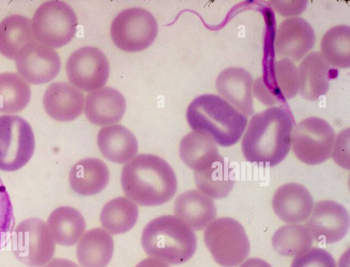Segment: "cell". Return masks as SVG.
Instances as JSON below:
<instances>
[{"label":"cell","instance_id":"cell-1","mask_svg":"<svg viewBox=\"0 0 350 267\" xmlns=\"http://www.w3.org/2000/svg\"><path fill=\"white\" fill-rule=\"evenodd\" d=\"M293 127L291 114L279 106L253 115L241 139L245 159L262 166L279 164L290 151Z\"/></svg>","mask_w":350,"mask_h":267},{"label":"cell","instance_id":"cell-2","mask_svg":"<svg viewBox=\"0 0 350 267\" xmlns=\"http://www.w3.org/2000/svg\"><path fill=\"white\" fill-rule=\"evenodd\" d=\"M121 185L126 196L142 206L161 205L177 190V179L171 166L152 154H139L124 166Z\"/></svg>","mask_w":350,"mask_h":267},{"label":"cell","instance_id":"cell-3","mask_svg":"<svg viewBox=\"0 0 350 267\" xmlns=\"http://www.w3.org/2000/svg\"><path fill=\"white\" fill-rule=\"evenodd\" d=\"M186 117L193 131L210 137L217 144H235L244 133L247 118L219 96L204 94L189 105Z\"/></svg>","mask_w":350,"mask_h":267},{"label":"cell","instance_id":"cell-4","mask_svg":"<svg viewBox=\"0 0 350 267\" xmlns=\"http://www.w3.org/2000/svg\"><path fill=\"white\" fill-rule=\"evenodd\" d=\"M141 242L150 257L172 265L185 263L197 249L194 231L172 215L159 216L149 222L143 229Z\"/></svg>","mask_w":350,"mask_h":267},{"label":"cell","instance_id":"cell-5","mask_svg":"<svg viewBox=\"0 0 350 267\" xmlns=\"http://www.w3.org/2000/svg\"><path fill=\"white\" fill-rule=\"evenodd\" d=\"M204 240L214 260L224 267L239 265L250 253V242L243 227L230 217L217 218L207 226Z\"/></svg>","mask_w":350,"mask_h":267},{"label":"cell","instance_id":"cell-6","mask_svg":"<svg viewBox=\"0 0 350 267\" xmlns=\"http://www.w3.org/2000/svg\"><path fill=\"white\" fill-rule=\"evenodd\" d=\"M31 22L36 40L51 48L67 44L77 32L76 14L63 1H48L40 5Z\"/></svg>","mask_w":350,"mask_h":267},{"label":"cell","instance_id":"cell-7","mask_svg":"<svg viewBox=\"0 0 350 267\" xmlns=\"http://www.w3.org/2000/svg\"><path fill=\"white\" fill-rule=\"evenodd\" d=\"M335 138L334 129L326 120L308 117L293 128L291 148L301 162L317 165L332 156Z\"/></svg>","mask_w":350,"mask_h":267},{"label":"cell","instance_id":"cell-8","mask_svg":"<svg viewBox=\"0 0 350 267\" xmlns=\"http://www.w3.org/2000/svg\"><path fill=\"white\" fill-rule=\"evenodd\" d=\"M157 32L155 18L142 8H130L121 11L113 18L110 27L113 43L127 52L147 49L154 41Z\"/></svg>","mask_w":350,"mask_h":267},{"label":"cell","instance_id":"cell-9","mask_svg":"<svg viewBox=\"0 0 350 267\" xmlns=\"http://www.w3.org/2000/svg\"><path fill=\"white\" fill-rule=\"evenodd\" d=\"M55 250V242L46 224L40 218L25 219L13 231L12 251L27 266H43L51 259Z\"/></svg>","mask_w":350,"mask_h":267},{"label":"cell","instance_id":"cell-10","mask_svg":"<svg viewBox=\"0 0 350 267\" xmlns=\"http://www.w3.org/2000/svg\"><path fill=\"white\" fill-rule=\"evenodd\" d=\"M35 138L30 125L16 115L0 116V170L15 171L31 158Z\"/></svg>","mask_w":350,"mask_h":267},{"label":"cell","instance_id":"cell-11","mask_svg":"<svg viewBox=\"0 0 350 267\" xmlns=\"http://www.w3.org/2000/svg\"><path fill=\"white\" fill-rule=\"evenodd\" d=\"M109 70L104 53L91 46L75 50L66 64V75L71 84L86 92L103 88L108 80Z\"/></svg>","mask_w":350,"mask_h":267},{"label":"cell","instance_id":"cell-12","mask_svg":"<svg viewBox=\"0 0 350 267\" xmlns=\"http://www.w3.org/2000/svg\"><path fill=\"white\" fill-rule=\"evenodd\" d=\"M349 224V214L345 206L332 200H321L313 205L304 225L315 241L332 244L345 238Z\"/></svg>","mask_w":350,"mask_h":267},{"label":"cell","instance_id":"cell-13","mask_svg":"<svg viewBox=\"0 0 350 267\" xmlns=\"http://www.w3.org/2000/svg\"><path fill=\"white\" fill-rule=\"evenodd\" d=\"M15 62L18 74L27 82L36 85L52 81L61 68L57 51L37 40L23 47Z\"/></svg>","mask_w":350,"mask_h":267},{"label":"cell","instance_id":"cell-14","mask_svg":"<svg viewBox=\"0 0 350 267\" xmlns=\"http://www.w3.org/2000/svg\"><path fill=\"white\" fill-rule=\"evenodd\" d=\"M315 43L313 28L303 18L293 16L279 25L274 40V50L278 57L293 62L304 59Z\"/></svg>","mask_w":350,"mask_h":267},{"label":"cell","instance_id":"cell-15","mask_svg":"<svg viewBox=\"0 0 350 267\" xmlns=\"http://www.w3.org/2000/svg\"><path fill=\"white\" fill-rule=\"evenodd\" d=\"M251 74L241 67H228L217 77L215 87L219 97L243 116L254 114Z\"/></svg>","mask_w":350,"mask_h":267},{"label":"cell","instance_id":"cell-16","mask_svg":"<svg viewBox=\"0 0 350 267\" xmlns=\"http://www.w3.org/2000/svg\"><path fill=\"white\" fill-rule=\"evenodd\" d=\"M314 203L313 199L303 185L288 183L280 186L272 198V208L283 222L299 224L309 217Z\"/></svg>","mask_w":350,"mask_h":267},{"label":"cell","instance_id":"cell-17","mask_svg":"<svg viewBox=\"0 0 350 267\" xmlns=\"http://www.w3.org/2000/svg\"><path fill=\"white\" fill-rule=\"evenodd\" d=\"M84 104L82 91L66 81L51 84L43 96L45 112L59 122H70L78 118L83 112Z\"/></svg>","mask_w":350,"mask_h":267},{"label":"cell","instance_id":"cell-18","mask_svg":"<svg viewBox=\"0 0 350 267\" xmlns=\"http://www.w3.org/2000/svg\"><path fill=\"white\" fill-rule=\"evenodd\" d=\"M126 107L123 95L118 90L107 86L87 94L84 111L86 118L92 124L113 125L122 120Z\"/></svg>","mask_w":350,"mask_h":267},{"label":"cell","instance_id":"cell-19","mask_svg":"<svg viewBox=\"0 0 350 267\" xmlns=\"http://www.w3.org/2000/svg\"><path fill=\"white\" fill-rule=\"evenodd\" d=\"M176 217L192 230L201 231L216 219L217 208L213 199L198 190H190L176 199Z\"/></svg>","mask_w":350,"mask_h":267},{"label":"cell","instance_id":"cell-20","mask_svg":"<svg viewBox=\"0 0 350 267\" xmlns=\"http://www.w3.org/2000/svg\"><path fill=\"white\" fill-rule=\"evenodd\" d=\"M297 69L300 96L307 100L316 101L327 93L331 79V68L319 51L308 53Z\"/></svg>","mask_w":350,"mask_h":267},{"label":"cell","instance_id":"cell-21","mask_svg":"<svg viewBox=\"0 0 350 267\" xmlns=\"http://www.w3.org/2000/svg\"><path fill=\"white\" fill-rule=\"evenodd\" d=\"M97 145L106 159L120 164L132 160L138 151L135 136L121 125L101 128L97 135Z\"/></svg>","mask_w":350,"mask_h":267},{"label":"cell","instance_id":"cell-22","mask_svg":"<svg viewBox=\"0 0 350 267\" xmlns=\"http://www.w3.org/2000/svg\"><path fill=\"white\" fill-rule=\"evenodd\" d=\"M68 181L71 188L83 196L99 193L107 186L109 170L100 160L87 157L75 163L71 168Z\"/></svg>","mask_w":350,"mask_h":267},{"label":"cell","instance_id":"cell-23","mask_svg":"<svg viewBox=\"0 0 350 267\" xmlns=\"http://www.w3.org/2000/svg\"><path fill=\"white\" fill-rule=\"evenodd\" d=\"M113 240L106 230L86 231L77 245V257L82 267H106L113 253Z\"/></svg>","mask_w":350,"mask_h":267},{"label":"cell","instance_id":"cell-24","mask_svg":"<svg viewBox=\"0 0 350 267\" xmlns=\"http://www.w3.org/2000/svg\"><path fill=\"white\" fill-rule=\"evenodd\" d=\"M179 154L183 162L193 172L205 170L224 158L210 137L193 131L180 140Z\"/></svg>","mask_w":350,"mask_h":267},{"label":"cell","instance_id":"cell-25","mask_svg":"<svg viewBox=\"0 0 350 267\" xmlns=\"http://www.w3.org/2000/svg\"><path fill=\"white\" fill-rule=\"evenodd\" d=\"M46 226L55 243L73 246L85 231L86 223L81 212L70 206H60L49 215Z\"/></svg>","mask_w":350,"mask_h":267},{"label":"cell","instance_id":"cell-26","mask_svg":"<svg viewBox=\"0 0 350 267\" xmlns=\"http://www.w3.org/2000/svg\"><path fill=\"white\" fill-rule=\"evenodd\" d=\"M36 41L31 21L23 15L12 14L0 22V53L14 60L25 45Z\"/></svg>","mask_w":350,"mask_h":267},{"label":"cell","instance_id":"cell-27","mask_svg":"<svg viewBox=\"0 0 350 267\" xmlns=\"http://www.w3.org/2000/svg\"><path fill=\"white\" fill-rule=\"evenodd\" d=\"M193 177L198 190L215 199L227 196L235 182L233 170L224 158L205 170L193 172Z\"/></svg>","mask_w":350,"mask_h":267},{"label":"cell","instance_id":"cell-28","mask_svg":"<svg viewBox=\"0 0 350 267\" xmlns=\"http://www.w3.org/2000/svg\"><path fill=\"white\" fill-rule=\"evenodd\" d=\"M138 207L128 198L120 196L108 201L100 214L102 227L112 235L126 233L135 225Z\"/></svg>","mask_w":350,"mask_h":267},{"label":"cell","instance_id":"cell-29","mask_svg":"<svg viewBox=\"0 0 350 267\" xmlns=\"http://www.w3.org/2000/svg\"><path fill=\"white\" fill-rule=\"evenodd\" d=\"M31 88L19 74L0 73V112L16 114L23 110L31 99Z\"/></svg>","mask_w":350,"mask_h":267},{"label":"cell","instance_id":"cell-30","mask_svg":"<svg viewBox=\"0 0 350 267\" xmlns=\"http://www.w3.org/2000/svg\"><path fill=\"white\" fill-rule=\"evenodd\" d=\"M320 53L325 60L336 68L350 66V27L338 25L329 29L323 36Z\"/></svg>","mask_w":350,"mask_h":267},{"label":"cell","instance_id":"cell-31","mask_svg":"<svg viewBox=\"0 0 350 267\" xmlns=\"http://www.w3.org/2000/svg\"><path fill=\"white\" fill-rule=\"evenodd\" d=\"M313 239L307 227L301 224H287L276 230L271 238L273 249L280 255L292 257L310 249Z\"/></svg>","mask_w":350,"mask_h":267},{"label":"cell","instance_id":"cell-32","mask_svg":"<svg viewBox=\"0 0 350 267\" xmlns=\"http://www.w3.org/2000/svg\"><path fill=\"white\" fill-rule=\"evenodd\" d=\"M277 89L286 99H291L299 92L298 69L294 62L287 59L277 61L273 66Z\"/></svg>","mask_w":350,"mask_h":267},{"label":"cell","instance_id":"cell-33","mask_svg":"<svg viewBox=\"0 0 350 267\" xmlns=\"http://www.w3.org/2000/svg\"><path fill=\"white\" fill-rule=\"evenodd\" d=\"M291 267H336V264L327 251L320 247H312L295 255Z\"/></svg>","mask_w":350,"mask_h":267},{"label":"cell","instance_id":"cell-34","mask_svg":"<svg viewBox=\"0 0 350 267\" xmlns=\"http://www.w3.org/2000/svg\"><path fill=\"white\" fill-rule=\"evenodd\" d=\"M334 162L342 168L349 169V128L342 130L335 138L332 149Z\"/></svg>","mask_w":350,"mask_h":267},{"label":"cell","instance_id":"cell-35","mask_svg":"<svg viewBox=\"0 0 350 267\" xmlns=\"http://www.w3.org/2000/svg\"><path fill=\"white\" fill-rule=\"evenodd\" d=\"M271 5L279 14L283 16H290L301 14L307 4L306 1H271Z\"/></svg>","mask_w":350,"mask_h":267},{"label":"cell","instance_id":"cell-36","mask_svg":"<svg viewBox=\"0 0 350 267\" xmlns=\"http://www.w3.org/2000/svg\"><path fill=\"white\" fill-rule=\"evenodd\" d=\"M265 105H273L278 103L273 93L266 86L262 77L256 79L253 84L252 94Z\"/></svg>","mask_w":350,"mask_h":267},{"label":"cell","instance_id":"cell-37","mask_svg":"<svg viewBox=\"0 0 350 267\" xmlns=\"http://www.w3.org/2000/svg\"><path fill=\"white\" fill-rule=\"evenodd\" d=\"M42 267H79V266L67 259L54 258L51 259Z\"/></svg>","mask_w":350,"mask_h":267},{"label":"cell","instance_id":"cell-38","mask_svg":"<svg viewBox=\"0 0 350 267\" xmlns=\"http://www.w3.org/2000/svg\"><path fill=\"white\" fill-rule=\"evenodd\" d=\"M135 267H170V266L157 259L148 257L142 260Z\"/></svg>","mask_w":350,"mask_h":267},{"label":"cell","instance_id":"cell-39","mask_svg":"<svg viewBox=\"0 0 350 267\" xmlns=\"http://www.w3.org/2000/svg\"><path fill=\"white\" fill-rule=\"evenodd\" d=\"M239 267H271V266L262 259L252 257L244 261Z\"/></svg>","mask_w":350,"mask_h":267}]
</instances>
